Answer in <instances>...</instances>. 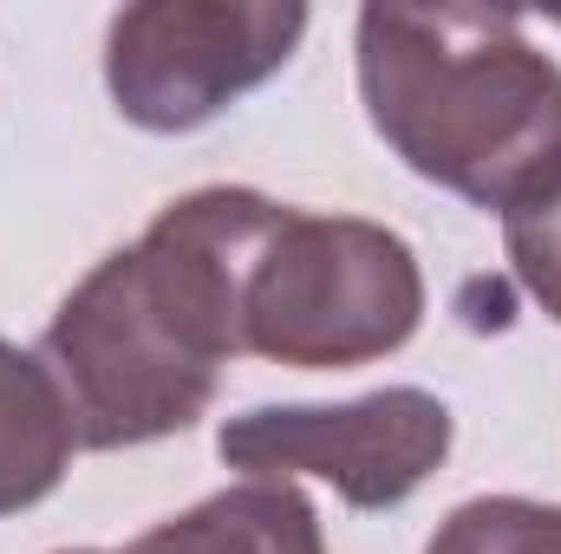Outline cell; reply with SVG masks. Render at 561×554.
Wrapping results in <instances>:
<instances>
[{
    "label": "cell",
    "instance_id": "obj_5",
    "mask_svg": "<svg viewBox=\"0 0 561 554\" xmlns=\"http://www.w3.org/2000/svg\"><path fill=\"white\" fill-rule=\"evenodd\" d=\"M450 405L424 385H386L346 405H255L216 430V457L242 476H320L359 516L399 509L450 457Z\"/></svg>",
    "mask_w": 561,
    "mask_h": 554
},
{
    "label": "cell",
    "instance_id": "obj_6",
    "mask_svg": "<svg viewBox=\"0 0 561 554\" xmlns=\"http://www.w3.org/2000/svg\"><path fill=\"white\" fill-rule=\"evenodd\" d=\"M125 554H327L320 516L300 496V483L275 476H242L196 509L157 522Z\"/></svg>",
    "mask_w": 561,
    "mask_h": 554
},
{
    "label": "cell",
    "instance_id": "obj_9",
    "mask_svg": "<svg viewBox=\"0 0 561 554\" xmlns=\"http://www.w3.org/2000/svg\"><path fill=\"white\" fill-rule=\"evenodd\" d=\"M503 249H510L516 280L529 287V300L561 326V176L503 216Z\"/></svg>",
    "mask_w": 561,
    "mask_h": 554
},
{
    "label": "cell",
    "instance_id": "obj_7",
    "mask_svg": "<svg viewBox=\"0 0 561 554\" xmlns=\"http://www.w3.org/2000/svg\"><path fill=\"white\" fill-rule=\"evenodd\" d=\"M72 450H79V430L53 372L39 366V353H20L13 339H0V516L46 503L66 483Z\"/></svg>",
    "mask_w": 561,
    "mask_h": 554
},
{
    "label": "cell",
    "instance_id": "obj_4",
    "mask_svg": "<svg viewBox=\"0 0 561 554\" xmlns=\"http://www.w3.org/2000/svg\"><path fill=\"white\" fill-rule=\"evenodd\" d=\"M300 39L294 0H144L105 26V92L125 125L183 138L268 85Z\"/></svg>",
    "mask_w": 561,
    "mask_h": 554
},
{
    "label": "cell",
    "instance_id": "obj_1",
    "mask_svg": "<svg viewBox=\"0 0 561 554\" xmlns=\"http://www.w3.org/2000/svg\"><path fill=\"white\" fill-rule=\"evenodd\" d=\"M275 209L242 183L190 189L59 300L39 366L79 450H138L209 412L222 366L242 353V268Z\"/></svg>",
    "mask_w": 561,
    "mask_h": 554
},
{
    "label": "cell",
    "instance_id": "obj_8",
    "mask_svg": "<svg viewBox=\"0 0 561 554\" xmlns=\"http://www.w3.org/2000/svg\"><path fill=\"white\" fill-rule=\"evenodd\" d=\"M424 554H561V503H536V496L457 503Z\"/></svg>",
    "mask_w": 561,
    "mask_h": 554
},
{
    "label": "cell",
    "instance_id": "obj_10",
    "mask_svg": "<svg viewBox=\"0 0 561 554\" xmlns=\"http://www.w3.org/2000/svg\"><path fill=\"white\" fill-rule=\"evenodd\" d=\"M59 554H105V549H59Z\"/></svg>",
    "mask_w": 561,
    "mask_h": 554
},
{
    "label": "cell",
    "instance_id": "obj_2",
    "mask_svg": "<svg viewBox=\"0 0 561 554\" xmlns=\"http://www.w3.org/2000/svg\"><path fill=\"white\" fill-rule=\"evenodd\" d=\"M359 105L386 150L477 209H523L561 176V66L516 13L359 7Z\"/></svg>",
    "mask_w": 561,
    "mask_h": 554
},
{
    "label": "cell",
    "instance_id": "obj_3",
    "mask_svg": "<svg viewBox=\"0 0 561 554\" xmlns=\"http://www.w3.org/2000/svg\"><path fill=\"white\" fill-rule=\"evenodd\" d=\"M424 320V275L405 235L366 216L280 203L242 268V353L346 372L399 353Z\"/></svg>",
    "mask_w": 561,
    "mask_h": 554
}]
</instances>
